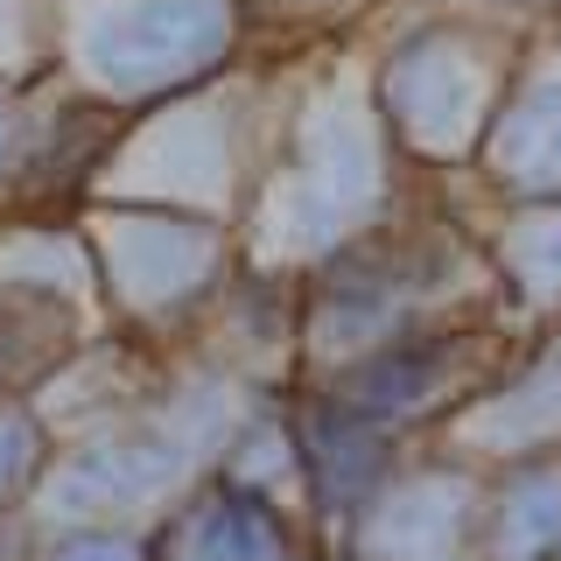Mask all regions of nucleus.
<instances>
[{
  "label": "nucleus",
  "instance_id": "f257e3e1",
  "mask_svg": "<svg viewBox=\"0 0 561 561\" xmlns=\"http://www.w3.org/2000/svg\"><path fill=\"white\" fill-rule=\"evenodd\" d=\"M239 421L218 408V393H190L175 408H154L105 428L92 443L49 456L35 484V519L43 526H127L134 513L175 505L204 478V456H225Z\"/></svg>",
  "mask_w": 561,
  "mask_h": 561
},
{
  "label": "nucleus",
  "instance_id": "f03ea898",
  "mask_svg": "<svg viewBox=\"0 0 561 561\" xmlns=\"http://www.w3.org/2000/svg\"><path fill=\"white\" fill-rule=\"evenodd\" d=\"M148 548L154 561H330V540L280 491L239 484L225 470L197 478L169 505Z\"/></svg>",
  "mask_w": 561,
  "mask_h": 561
},
{
  "label": "nucleus",
  "instance_id": "7ed1b4c3",
  "mask_svg": "<svg viewBox=\"0 0 561 561\" xmlns=\"http://www.w3.org/2000/svg\"><path fill=\"white\" fill-rule=\"evenodd\" d=\"M484 478L463 463H400L393 484L330 540L337 561H478Z\"/></svg>",
  "mask_w": 561,
  "mask_h": 561
},
{
  "label": "nucleus",
  "instance_id": "20e7f679",
  "mask_svg": "<svg viewBox=\"0 0 561 561\" xmlns=\"http://www.w3.org/2000/svg\"><path fill=\"white\" fill-rule=\"evenodd\" d=\"M288 443H295V484H302L309 519H316L323 540H337L400 470V435L358 421L344 400H330L323 386L288 414Z\"/></svg>",
  "mask_w": 561,
  "mask_h": 561
},
{
  "label": "nucleus",
  "instance_id": "39448f33",
  "mask_svg": "<svg viewBox=\"0 0 561 561\" xmlns=\"http://www.w3.org/2000/svg\"><path fill=\"white\" fill-rule=\"evenodd\" d=\"M225 43H232V0H127L92 22L84 57L119 92H154L218 64Z\"/></svg>",
  "mask_w": 561,
  "mask_h": 561
},
{
  "label": "nucleus",
  "instance_id": "423d86ee",
  "mask_svg": "<svg viewBox=\"0 0 561 561\" xmlns=\"http://www.w3.org/2000/svg\"><path fill=\"white\" fill-rule=\"evenodd\" d=\"M456 379H463V337L421 323V330H400V337H386L373 351H358V358H344L337 373L323 379V393L344 400L358 421L400 435L408 421L443 408V400L456 393Z\"/></svg>",
  "mask_w": 561,
  "mask_h": 561
},
{
  "label": "nucleus",
  "instance_id": "0eeeda50",
  "mask_svg": "<svg viewBox=\"0 0 561 561\" xmlns=\"http://www.w3.org/2000/svg\"><path fill=\"white\" fill-rule=\"evenodd\" d=\"M105 280L134 316L190 309L218 280V232L204 218L127 210V218L105 225Z\"/></svg>",
  "mask_w": 561,
  "mask_h": 561
},
{
  "label": "nucleus",
  "instance_id": "6e6552de",
  "mask_svg": "<svg viewBox=\"0 0 561 561\" xmlns=\"http://www.w3.org/2000/svg\"><path fill=\"white\" fill-rule=\"evenodd\" d=\"M421 302H428V274L400 253H351L316 280L309 302V344L323 358H358L400 330H421Z\"/></svg>",
  "mask_w": 561,
  "mask_h": 561
},
{
  "label": "nucleus",
  "instance_id": "1a4fd4ad",
  "mask_svg": "<svg viewBox=\"0 0 561 561\" xmlns=\"http://www.w3.org/2000/svg\"><path fill=\"white\" fill-rule=\"evenodd\" d=\"M478 561H561V443L513 449L484 478Z\"/></svg>",
  "mask_w": 561,
  "mask_h": 561
},
{
  "label": "nucleus",
  "instance_id": "9d476101",
  "mask_svg": "<svg viewBox=\"0 0 561 561\" xmlns=\"http://www.w3.org/2000/svg\"><path fill=\"white\" fill-rule=\"evenodd\" d=\"M386 99H393L400 127L414 140L456 148L470 134V119H478V70H470V57H456L449 43H414L393 64V78H386Z\"/></svg>",
  "mask_w": 561,
  "mask_h": 561
},
{
  "label": "nucleus",
  "instance_id": "9b49d317",
  "mask_svg": "<svg viewBox=\"0 0 561 561\" xmlns=\"http://www.w3.org/2000/svg\"><path fill=\"white\" fill-rule=\"evenodd\" d=\"M499 175L519 197H561V78H540L499 127Z\"/></svg>",
  "mask_w": 561,
  "mask_h": 561
},
{
  "label": "nucleus",
  "instance_id": "f8f14e48",
  "mask_svg": "<svg viewBox=\"0 0 561 561\" xmlns=\"http://www.w3.org/2000/svg\"><path fill=\"white\" fill-rule=\"evenodd\" d=\"M43 470H49V428L28 408L0 400V519H22V505H35Z\"/></svg>",
  "mask_w": 561,
  "mask_h": 561
},
{
  "label": "nucleus",
  "instance_id": "ddd939ff",
  "mask_svg": "<svg viewBox=\"0 0 561 561\" xmlns=\"http://www.w3.org/2000/svg\"><path fill=\"white\" fill-rule=\"evenodd\" d=\"M505 260H513V280L526 288V302L554 309L561 302V210L526 218L513 232V245H505Z\"/></svg>",
  "mask_w": 561,
  "mask_h": 561
},
{
  "label": "nucleus",
  "instance_id": "4468645a",
  "mask_svg": "<svg viewBox=\"0 0 561 561\" xmlns=\"http://www.w3.org/2000/svg\"><path fill=\"white\" fill-rule=\"evenodd\" d=\"M28 561H154V548L134 526H43Z\"/></svg>",
  "mask_w": 561,
  "mask_h": 561
},
{
  "label": "nucleus",
  "instance_id": "2eb2a0df",
  "mask_svg": "<svg viewBox=\"0 0 561 561\" xmlns=\"http://www.w3.org/2000/svg\"><path fill=\"white\" fill-rule=\"evenodd\" d=\"M35 554V534L22 519H0V561H28Z\"/></svg>",
  "mask_w": 561,
  "mask_h": 561
},
{
  "label": "nucleus",
  "instance_id": "dca6fc26",
  "mask_svg": "<svg viewBox=\"0 0 561 561\" xmlns=\"http://www.w3.org/2000/svg\"><path fill=\"white\" fill-rule=\"evenodd\" d=\"M8 148H14V127H8V113H0V162H8Z\"/></svg>",
  "mask_w": 561,
  "mask_h": 561
},
{
  "label": "nucleus",
  "instance_id": "f3484780",
  "mask_svg": "<svg viewBox=\"0 0 561 561\" xmlns=\"http://www.w3.org/2000/svg\"><path fill=\"white\" fill-rule=\"evenodd\" d=\"M330 561H337V554H330Z\"/></svg>",
  "mask_w": 561,
  "mask_h": 561
}]
</instances>
